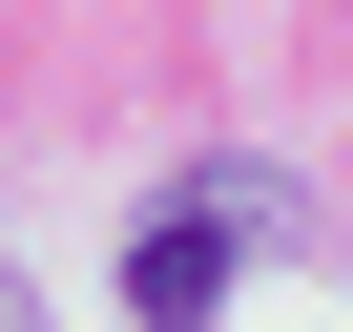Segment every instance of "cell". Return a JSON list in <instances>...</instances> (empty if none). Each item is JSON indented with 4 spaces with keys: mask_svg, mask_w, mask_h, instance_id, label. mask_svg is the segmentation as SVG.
Wrapping results in <instances>:
<instances>
[{
    "mask_svg": "<svg viewBox=\"0 0 353 332\" xmlns=\"http://www.w3.org/2000/svg\"><path fill=\"white\" fill-rule=\"evenodd\" d=\"M250 208H270V187H188V208L125 249V311H145V332H229V229H250Z\"/></svg>",
    "mask_w": 353,
    "mask_h": 332,
    "instance_id": "cell-1",
    "label": "cell"
},
{
    "mask_svg": "<svg viewBox=\"0 0 353 332\" xmlns=\"http://www.w3.org/2000/svg\"><path fill=\"white\" fill-rule=\"evenodd\" d=\"M0 332H42V311H21V291H0Z\"/></svg>",
    "mask_w": 353,
    "mask_h": 332,
    "instance_id": "cell-2",
    "label": "cell"
}]
</instances>
